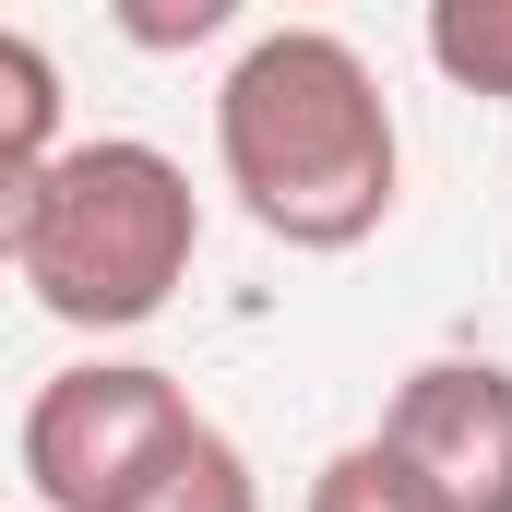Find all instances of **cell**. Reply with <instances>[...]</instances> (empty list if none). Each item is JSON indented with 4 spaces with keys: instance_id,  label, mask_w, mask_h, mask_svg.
<instances>
[{
    "instance_id": "obj_6",
    "label": "cell",
    "mask_w": 512,
    "mask_h": 512,
    "mask_svg": "<svg viewBox=\"0 0 512 512\" xmlns=\"http://www.w3.org/2000/svg\"><path fill=\"white\" fill-rule=\"evenodd\" d=\"M429 72L465 96H512V0H429Z\"/></svg>"
},
{
    "instance_id": "obj_5",
    "label": "cell",
    "mask_w": 512,
    "mask_h": 512,
    "mask_svg": "<svg viewBox=\"0 0 512 512\" xmlns=\"http://www.w3.org/2000/svg\"><path fill=\"white\" fill-rule=\"evenodd\" d=\"M60 120H72L60 60H48L24 24H0V155H12V167H48V155H60Z\"/></svg>"
},
{
    "instance_id": "obj_9",
    "label": "cell",
    "mask_w": 512,
    "mask_h": 512,
    "mask_svg": "<svg viewBox=\"0 0 512 512\" xmlns=\"http://www.w3.org/2000/svg\"><path fill=\"white\" fill-rule=\"evenodd\" d=\"M239 24V0H179V12H143L131 0L120 12V36H143V48H203V36H227Z\"/></svg>"
},
{
    "instance_id": "obj_7",
    "label": "cell",
    "mask_w": 512,
    "mask_h": 512,
    "mask_svg": "<svg viewBox=\"0 0 512 512\" xmlns=\"http://www.w3.org/2000/svg\"><path fill=\"white\" fill-rule=\"evenodd\" d=\"M131 512H262V477H251V453L203 417V441H191V453H179V465H167Z\"/></svg>"
},
{
    "instance_id": "obj_1",
    "label": "cell",
    "mask_w": 512,
    "mask_h": 512,
    "mask_svg": "<svg viewBox=\"0 0 512 512\" xmlns=\"http://www.w3.org/2000/svg\"><path fill=\"white\" fill-rule=\"evenodd\" d=\"M215 167L262 239L358 251L405 203V131L382 72L334 24H262L215 84Z\"/></svg>"
},
{
    "instance_id": "obj_4",
    "label": "cell",
    "mask_w": 512,
    "mask_h": 512,
    "mask_svg": "<svg viewBox=\"0 0 512 512\" xmlns=\"http://www.w3.org/2000/svg\"><path fill=\"white\" fill-rule=\"evenodd\" d=\"M370 441L441 512H512V370L501 358H429V370H405Z\"/></svg>"
},
{
    "instance_id": "obj_3",
    "label": "cell",
    "mask_w": 512,
    "mask_h": 512,
    "mask_svg": "<svg viewBox=\"0 0 512 512\" xmlns=\"http://www.w3.org/2000/svg\"><path fill=\"white\" fill-rule=\"evenodd\" d=\"M203 441V405L155 358H72L24 405V489L36 512H131Z\"/></svg>"
},
{
    "instance_id": "obj_2",
    "label": "cell",
    "mask_w": 512,
    "mask_h": 512,
    "mask_svg": "<svg viewBox=\"0 0 512 512\" xmlns=\"http://www.w3.org/2000/svg\"><path fill=\"white\" fill-rule=\"evenodd\" d=\"M203 251V191L167 143H60L48 179H36V227H24V298L60 322V334H143Z\"/></svg>"
},
{
    "instance_id": "obj_8",
    "label": "cell",
    "mask_w": 512,
    "mask_h": 512,
    "mask_svg": "<svg viewBox=\"0 0 512 512\" xmlns=\"http://www.w3.org/2000/svg\"><path fill=\"white\" fill-rule=\"evenodd\" d=\"M298 512H441V501H429V489L393 465L382 441H346V453L310 477V501H298Z\"/></svg>"
},
{
    "instance_id": "obj_10",
    "label": "cell",
    "mask_w": 512,
    "mask_h": 512,
    "mask_svg": "<svg viewBox=\"0 0 512 512\" xmlns=\"http://www.w3.org/2000/svg\"><path fill=\"white\" fill-rule=\"evenodd\" d=\"M36 179H48V167H12V155H0V274L24 262V227H36Z\"/></svg>"
}]
</instances>
